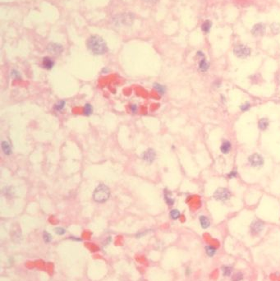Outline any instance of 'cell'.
I'll use <instances>...</instances> for the list:
<instances>
[{
    "label": "cell",
    "mask_w": 280,
    "mask_h": 281,
    "mask_svg": "<svg viewBox=\"0 0 280 281\" xmlns=\"http://www.w3.org/2000/svg\"><path fill=\"white\" fill-rule=\"evenodd\" d=\"M87 47L95 54H103L108 51L106 42L99 35H91L87 40Z\"/></svg>",
    "instance_id": "6da1fadb"
},
{
    "label": "cell",
    "mask_w": 280,
    "mask_h": 281,
    "mask_svg": "<svg viewBox=\"0 0 280 281\" xmlns=\"http://www.w3.org/2000/svg\"><path fill=\"white\" fill-rule=\"evenodd\" d=\"M110 196V189L105 184H99L95 189L93 193L94 200L98 203H103Z\"/></svg>",
    "instance_id": "7a4b0ae2"
},
{
    "label": "cell",
    "mask_w": 280,
    "mask_h": 281,
    "mask_svg": "<svg viewBox=\"0 0 280 281\" xmlns=\"http://www.w3.org/2000/svg\"><path fill=\"white\" fill-rule=\"evenodd\" d=\"M213 197L216 200L219 201H226L229 200L231 197V192H229V189L225 188H217L216 191L214 192Z\"/></svg>",
    "instance_id": "3957f363"
},
{
    "label": "cell",
    "mask_w": 280,
    "mask_h": 281,
    "mask_svg": "<svg viewBox=\"0 0 280 281\" xmlns=\"http://www.w3.org/2000/svg\"><path fill=\"white\" fill-rule=\"evenodd\" d=\"M251 49L249 47L243 45V44H238L234 47L233 53L237 58L240 59H246L251 54Z\"/></svg>",
    "instance_id": "277c9868"
},
{
    "label": "cell",
    "mask_w": 280,
    "mask_h": 281,
    "mask_svg": "<svg viewBox=\"0 0 280 281\" xmlns=\"http://www.w3.org/2000/svg\"><path fill=\"white\" fill-rule=\"evenodd\" d=\"M133 19H134V16L131 13H123L117 17V19H115V22H117V24H123V25H130L132 23Z\"/></svg>",
    "instance_id": "5b68a950"
},
{
    "label": "cell",
    "mask_w": 280,
    "mask_h": 281,
    "mask_svg": "<svg viewBox=\"0 0 280 281\" xmlns=\"http://www.w3.org/2000/svg\"><path fill=\"white\" fill-rule=\"evenodd\" d=\"M248 161L252 167H261L264 164V159L258 153L251 155L248 158Z\"/></svg>",
    "instance_id": "8992f818"
},
{
    "label": "cell",
    "mask_w": 280,
    "mask_h": 281,
    "mask_svg": "<svg viewBox=\"0 0 280 281\" xmlns=\"http://www.w3.org/2000/svg\"><path fill=\"white\" fill-rule=\"evenodd\" d=\"M47 51L53 55H59L63 51V47L57 43H50L47 46Z\"/></svg>",
    "instance_id": "52a82bcc"
},
{
    "label": "cell",
    "mask_w": 280,
    "mask_h": 281,
    "mask_svg": "<svg viewBox=\"0 0 280 281\" xmlns=\"http://www.w3.org/2000/svg\"><path fill=\"white\" fill-rule=\"evenodd\" d=\"M264 228H265V224L260 220H254L251 225V233H254V234H258V233H260L264 229Z\"/></svg>",
    "instance_id": "ba28073f"
},
{
    "label": "cell",
    "mask_w": 280,
    "mask_h": 281,
    "mask_svg": "<svg viewBox=\"0 0 280 281\" xmlns=\"http://www.w3.org/2000/svg\"><path fill=\"white\" fill-rule=\"evenodd\" d=\"M155 156H156V154H155V151L153 149L150 148V149H148L147 151H145L142 155V159L144 161L147 162L149 164H151L154 162L155 159Z\"/></svg>",
    "instance_id": "9c48e42d"
},
{
    "label": "cell",
    "mask_w": 280,
    "mask_h": 281,
    "mask_svg": "<svg viewBox=\"0 0 280 281\" xmlns=\"http://www.w3.org/2000/svg\"><path fill=\"white\" fill-rule=\"evenodd\" d=\"M265 31H266V26L262 23H259L254 26L251 30V33L255 36H260V35H263Z\"/></svg>",
    "instance_id": "30bf717a"
},
{
    "label": "cell",
    "mask_w": 280,
    "mask_h": 281,
    "mask_svg": "<svg viewBox=\"0 0 280 281\" xmlns=\"http://www.w3.org/2000/svg\"><path fill=\"white\" fill-rule=\"evenodd\" d=\"M42 65H43V68L47 70H50L54 68V60L49 57H45L43 59V61H42Z\"/></svg>",
    "instance_id": "8fae6325"
},
{
    "label": "cell",
    "mask_w": 280,
    "mask_h": 281,
    "mask_svg": "<svg viewBox=\"0 0 280 281\" xmlns=\"http://www.w3.org/2000/svg\"><path fill=\"white\" fill-rule=\"evenodd\" d=\"M231 148L232 145L231 142H229V141H224L221 146H220V151L224 155L229 154L230 151H231Z\"/></svg>",
    "instance_id": "7c38bea8"
},
{
    "label": "cell",
    "mask_w": 280,
    "mask_h": 281,
    "mask_svg": "<svg viewBox=\"0 0 280 281\" xmlns=\"http://www.w3.org/2000/svg\"><path fill=\"white\" fill-rule=\"evenodd\" d=\"M1 147H2V151H3L6 155H10L12 154V147L10 146V144L7 141H3L1 143Z\"/></svg>",
    "instance_id": "4fadbf2b"
},
{
    "label": "cell",
    "mask_w": 280,
    "mask_h": 281,
    "mask_svg": "<svg viewBox=\"0 0 280 281\" xmlns=\"http://www.w3.org/2000/svg\"><path fill=\"white\" fill-rule=\"evenodd\" d=\"M209 68V64L208 62L206 61V59L205 58H203V59H201V61L199 63V70L202 72H206Z\"/></svg>",
    "instance_id": "5bb4252c"
},
{
    "label": "cell",
    "mask_w": 280,
    "mask_h": 281,
    "mask_svg": "<svg viewBox=\"0 0 280 281\" xmlns=\"http://www.w3.org/2000/svg\"><path fill=\"white\" fill-rule=\"evenodd\" d=\"M269 127V120L266 118H262L261 119L259 120L258 122V127L259 129H261V131H265Z\"/></svg>",
    "instance_id": "9a60e30c"
},
{
    "label": "cell",
    "mask_w": 280,
    "mask_h": 281,
    "mask_svg": "<svg viewBox=\"0 0 280 281\" xmlns=\"http://www.w3.org/2000/svg\"><path fill=\"white\" fill-rule=\"evenodd\" d=\"M200 223L203 229H207L210 226V221H209V218L205 216V215H201L199 218Z\"/></svg>",
    "instance_id": "2e32d148"
},
{
    "label": "cell",
    "mask_w": 280,
    "mask_h": 281,
    "mask_svg": "<svg viewBox=\"0 0 280 281\" xmlns=\"http://www.w3.org/2000/svg\"><path fill=\"white\" fill-rule=\"evenodd\" d=\"M211 27H212L211 22L209 21V20H207V21H205V22L202 24L201 29H202V31L205 32V33H208V32L210 31V29H211Z\"/></svg>",
    "instance_id": "e0dca14e"
},
{
    "label": "cell",
    "mask_w": 280,
    "mask_h": 281,
    "mask_svg": "<svg viewBox=\"0 0 280 281\" xmlns=\"http://www.w3.org/2000/svg\"><path fill=\"white\" fill-rule=\"evenodd\" d=\"M164 200H165V201H166V203H167L168 205H169V206H172V205L174 204V199L171 197V196H170V192H167V190H165Z\"/></svg>",
    "instance_id": "ac0fdd59"
},
{
    "label": "cell",
    "mask_w": 280,
    "mask_h": 281,
    "mask_svg": "<svg viewBox=\"0 0 280 281\" xmlns=\"http://www.w3.org/2000/svg\"><path fill=\"white\" fill-rule=\"evenodd\" d=\"M216 248L213 246H206L205 247V252L209 257H214L215 253H216Z\"/></svg>",
    "instance_id": "d6986e66"
},
{
    "label": "cell",
    "mask_w": 280,
    "mask_h": 281,
    "mask_svg": "<svg viewBox=\"0 0 280 281\" xmlns=\"http://www.w3.org/2000/svg\"><path fill=\"white\" fill-rule=\"evenodd\" d=\"M222 271L224 276H230L233 272V267L229 266H224L222 267Z\"/></svg>",
    "instance_id": "ffe728a7"
},
{
    "label": "cell",
    "mask_w": 280,
    "mask_h": 281,
    "mask_svg": "<svg viewBox=\"0 0 280 281\" xmlns=\"http://www.w3.org/2000/svg\"><path fill=\"white\" fill-rule=\"evenodd\" d=\"M93 113V106L90 104H86L84 106V114L90 116Z\"/></svg>",
    "instance_id": "44dd1931"
},
{
    "label": "cell",
    "mask_w": 280,
    "mask_h": 281,
    "mask_svg": "<svg viewBox=\"0 0 280 281\" xmlns=\"http://www.w3.org/2000/svg\"><path fill=\"white\" fill-rule=\"evenodd\" d=\"M154 88H155V90L159 92V93L161 94V95H164V94L165 93V91H166L165 86H162L161 84L155 83V85H154Z\"/></svg>",
    "instance_id": "7402d4cb"
},
{
    "label": "cell",
    "mask_w": 280,
    "mask_h": 281,
    "mask_svg": "<svg viewBox=\"0 0 280 281\" xmlns=\"http://www.w3.org/2000/svg\"><path fill=\"white\" fill-rule=\"evenodd\" d=\"M180 215H181V213L177 209H174V210H172L170 211V217L172 220H177L180 217Z\"/></svg>",
    "instance_id": "603a6c76"
},
{
    "label": "cell",
    "mask_w": 280,
    "mask_h": 281,
    "mask_svg": "<svg viewBox=\"0 0 280 281\" xmlns=\"http://www.w3.org/2000/svg\"><path fill=\"white\" fill-rule=\"evenodd\" d=\"M65 104H66V102L64 100H60V101L57 103L56 105H54V110H56V111H61V110H63Z\"/></svg>",
    "instance_id": "cb8c5ba5"
},
{
    "label": "cell",
    "mask_w": 280,
    "mask_h": 281,
    "mask_svg": "<svg viewBox=\"0 0 280 281\" xmlns=\"http://www.w3.org/2000/svg\"><path fill=\"white\" fill-rule=\"evenodd\" d=\"M243 279V275L241 272H237L236 274L233 275L232 278V281H241Z\"/></svg>",
    "instance_id": "d4e9b609"
},
{
    "label": "cell",
    "mask_w": 280,
    "mask_h": 281,
    "mask_svg": "<svg viewBox=\"0 0 280 281\" xmlns=\"http://www.w3.org/2000/svg\"><path fill=\"white\" fill-rule=\"evenodd\" d=\"M270 27L272 31L274 32V33H278L280 31V24H278V23H273L271 25Z\"/></svg>",
    "instance_id": "484cf974"
},
{
    "label": "cell",
    "mask_w": 280,
    "mask_h": 281,
    "mask_svg": "<svg viewBox=\"0 0 280 281\" xmlns=\"http://www.w3.org/2000/svg\"><path fill=\"white\" fill-rule=\"evenodd\" d=\"M43 238H44V241L45 242H50L52 240V236L51 234H49L48 232H44Z\"/></svg>",
    "instance_id": "4316f807"
},
{
    "label": "cell",
    "mask_w": 280,
    "mask_h": 281,
    "mask_svg": "<svg viewBox=\"0 0 280 281\" xmlns=\"http://www.w3.org/2000/svg\"><path fill=\"white\" fill-rule=\"evenodd\" d=\"M250 108H251V105H250V103L246 102V103H244L243 105H241V106H240V110H241V111L245 112V111H247Z\"/></svg>",
    "instance_id": "83f0119b"
},
{
    "label": "cell",
    "mask_w": 280,
    "mask_h": 281,
    "mask_svg": "<svg viewBox=\"0 0 280 281\" xmlns=\"http://www.w3.org/2000/svg\"><path fill=\"white\" fill-rule=\"evenodd\" d=\"M65 232H66V230L64 229L63 228L59 227V228H56V229H55V233H56L57 234L63 235L64 233H65Z\"/></svg>",
    "instance_id": "f1b7e54d"
},
{
    "label": "cell",
    "mask_w": 280,
    "mask_h": 281,
    "mask_svg": "<svg viewBox=\"0 0 280 281\" xmlns=\"http://www.w3.org/2000/svg\"><path fill=\"white\" fill-rule=\"evenodd\" d=\"M12 77H14V78H17L19 79L21 78V76H20V73L17 70H12Z\"/></svg>",
    "instance_id": "f546056e"
},
{
    "label": "cell",
    "mask_w": 280,
    "mask_h": 281,
    "mask_svg": "<svg viewBox=\"0 0 280 281\" xmlns=\"http://www.w3.org/2000/svg\"><path fill=\"white\" fill-rule=\"evenodd\" d=\"M237 175V172L232 171L228 174V178H229V179H233V178H236Z\"/></svg>",
    "instance_id": "4dcf8cb0"
},
{
    "label": "cell",
    "mask_w": 280,
    "mask_h": 281,
    "mask_svg": "<svg viewBox=\"0 0 280 281\" xmlns=\"http://www.w3.org/2000/svg\"><path fill=\"white\" fill-rule=\"evenodd\" d=\"M137 110H138V108H137V105H131V111H132V113H133V114H136V111H137Z\"/></svg>",
    "instance_id": "1f68e13d"
},
{
    "label": "cell",
    "mask_w": 280,
    "mask_h": 281,
    "mask_svg": "<svg viewBox=\"0 0 280 281\" xmlns=\"http://www.w3.org/2000/svg\"><path fill=\"white\" fill-rule=\"evenodd\" d=\"M145 1H146V2H150V3H155V2H157L158 0H145Z\"/></svg>",
    "instance_id": "d6a6232c"
}]
</instances>
